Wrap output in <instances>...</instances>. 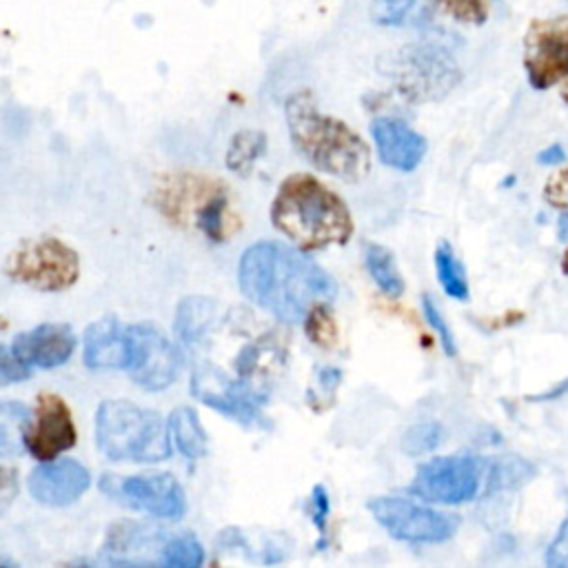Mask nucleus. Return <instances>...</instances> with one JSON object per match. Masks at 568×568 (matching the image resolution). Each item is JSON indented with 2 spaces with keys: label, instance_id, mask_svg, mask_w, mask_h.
Here are the masks:
<instances>
[{
  "label": "nucleus",
  "instance_id": "nucleus-1",
  "mask_svg": "<svg viewBox=\"0 0 568 568\" xmlns=\"http://www.w3.org/2000/svg\"><path fill=\"white\" fill-rule=\"evenodd\" d=\"M244 297L286 324H300L317 304L337 295L335 280L302 248L262 240L251 244L237 264Z\"/></svg>",
  "mask_w": 568,
  "mask_h": 568
},
{
  "label": "nucleus",
  "instance_id": "nucleus-2",
  "mask_svg": "<svg viewBox=\"0 0 568 568\" xmlns=\"http://www.w3.org/2000/svg\"><path fill=\"white\" fill-rule=\"evenodd\" d=\"M271 222L302 251L342 246L355 231L346 202L308 173H293L280 184Z\"/></svg>",
  "mask_w": 568,
  "mask_h": 568
},
{
  "label": "nucleus",
  "instance_id": "nucleus-3",
  "mask_svg": "<svg viewBox=\"0 0 568 568\" xmlns=\"http://www.w3.org/2000/svg\"><path fill=\"white\" fill-rule=\"evenodd\" d=\"M293 146L322 173L357 182L371 169L368 144L342 120L317 109L308 91H297L284 106Z\"/></svg>",
  "mask_w": 568,
  "mask_h": 568
},
{
  "label": "nucleus",
  "instance_id": "nucleus-4",
  "mask_svg": "<svg viewBox=\"0 0 568 568\" xmlns=\"http://www.w3.org/2000/svg\"><path fill=\"white\" fill-rule=\"evenodd\" d=\"M95 446L113 462L153 464L171 455V433L160 413L126 399H106L95 413Z\"/></svg>",
  "mask_w": 568,
  "mask_h": 568
},
{
  "label": "nucleus",
  "instance_id": "nucleus-5",
  "mask_svg": "<svg viewBox=\"0 0 568 568\" xmlns=\"http://www.w3.org/2000/svg\"><path fill=\"white\" fill-rule=\"evenodd\" d=\"M388 75L397 89L413 100H435L446 95L462 78L448 49L426 42L399 49L388 62Z\"/></svg>",
  "mask_w": 568,
  "mask_h": 568
},
{
  "label": "nucleus",
  "instance_id": "nucleus-6",
  "mask_svg": "<svg viewBox=\"0 0 568 568\" xmlns=\"http://www.w3.org/2000/svg\"><path fill=\"white\" fill-rule=\"evenodd\" d=\"M368 510L393 539L406 544H444L459 528V517L395 495L371 499Z\"/></svg>",
  "mask_w": 568,
  "mask_h": 568
},
{
  "label": "nucleus",
  "instance_id": "nucleus-7",
  "mask_svg": "<svg viewBox=\"0 0 568 568\" xmlns=\"http://www.w3.org/2000/svg\"><path fill=\"white\" fill-rule=\"evenodd\" d=\"M7 275L38 291H64L80 275V257L64 242L42 237L27 242L9 257Z\"/></svg>",
  "mask_w": 568,
  "mask_h": 568
},
{
  "label": "nucleus",
  "instance_id": "nucleus-8",
  "mask_svg": "<svg viewBox=\"0 0 568 568\" xmlns=\"http://www.w3.org/2000/svg\"><path fill=\"white\" fill-rule=\"evenodd\" d=\"M484 464L470 455H444L424 462L408 486L426 504L457 506L470 501L481 484Z\"/></svg>",
  "mask_w": 568,
  "mask_h": 568
},
{
  "label": "nucleus",
  "instance_id": "nucleus-9",
  "mask_svg": "<svg viewBox=\"0 0 568 568\" xmlns=\"http://www.w3.org/2000/svg\"><path fill=\"white\" fill-rule=\"evenodd\" d=\"M100 488L118 499L120 504L142 510L160 519H180L186 513V497L178 479L169 473L133 475V477H111L102 475Z\"/></svg>",
  "mask_w": 568,
  "mask_h": 568
},
{
  "label": "nucleus",
  "instance_id": "nucleus-10",
  "mask_svg": "<svg viewBox=\"0 0 568 568\" xmlns=\"http://www.w3.org/2000/svg\"><path fill=\"white\" fill-rule=\"evenodd\" d=\"M524 69L537 91L568 78V16L530 22L524 38Z\"/></svg>",
  "mask_w": 568,
  "mask_h": 568
},
{
  "label": "nucleus",
  "instance_id": "nucleus-11",
  "mask_svg": "<svg viewBox=\"0 0 568 568\" xmlns=\"http://www.w3.org/2000/svg\"><path fill=\"white\" fill-rule=\"evenodd\" d=\"M191 393L204 406L244 424V426H268L262 415V404L266 395L251 388L242 379L226 377L215 366H200L191 375Z\"/></svg>",
  "mask_w": 568,
  "mask_h": 568
},
{
  "label": "nucleus",
  "instance_id": "nucleus-12",
  "mask_svg": "<svg viewBox=\"0 0 568 568\" xmlns=\"http://www.w3.org/2000/svg\"><path fill=\"white\" fill-rule=\"evenodd\" d=\"M131 362H129V377L146 388V390H162L175 382L180 373V353L175 346L153 326V324H131Z\"/></svg>",
  "mask_w": 568,
  "mask_h": 568
},
{
  "label": "nucleus",
  "instance_id": "nucleus-13",
  "mask_svg": "<svg viewBox=\"0 0 568 568\" xmlns=\"http://www.w3.org/2000/svg\"><path fill=\"white\" fill-rule=\"evenodd\" d=\"M75 426L62 397L38 395L36 417L24 433V448L38 459L49 462L75 444Z\"/></svg>",
  "mask_w": 568,
  "mask_h": 568
},
{
  "label": "nucleus",
  "instance_id": "nucleus-14",
  "mask_svg": "<svg viewBox=\"0 0 568 568\" xmlns=\"http://www.w3.org/2000/svg\"><path fill=\"white\" fill-rule=\"evenodd\" d=\"M27 486L38 504L69 506L87 493L91 473L75 459H49L31 470Z\"/></svg>",
  "mask_w": 568,
  "mask_h": 568
},
{
  "label": "nucleus",
  "instance_id": "nucleus-15",
  "mask_svg": "<svg viewBox=\"0 0 568 568\" xmlns=\"http://www.w3.org/2000/svg\"><path fill=\"white\" fill-rule=\"evenodd\" d=\"M373 142L379 160L402 173L415 171L428 149V142L422 133L410 129L404 120L397 118H375L371 124Z\"/></svg>",
  "mask_w": 568,
  "mask_h": 568
},
{
  "label": "nucleus",
  "instance_id": "nucleus-16",
  "mask_svg": "<svg viewBox=\"0 0 568 568\" xmlns=\"http://www.w3.org/2000/svg\"><path fill=\"white\" fill-rule=\"evenodd\" d=\"M75 344L78 339L71 326L47 322L27 333L16 335L11 351L29 368H55L69 362V357L75 351Z\"/></svg>",
  "mask_w": 568,
  "mask_h": 568
},
{
  "label": "nucleus",
  "instance_id": "nucleus-17",
  "mask_svg": "<svg viewBox=\"0 0 568 568\" xmlns=\"http://www.w3.org/2000/svg\"><path fill=\"white\" fill-rule=\"evenodd\" d=\"M84 364L93 371L120 368L126 371L131 362V335L118 317L106 315L95 320L82 337Z\"/></svg>",
  "mask_w": 568,
  "mask_h": 568
},
{
  "label": "nucleus",
  "instance_id": "nucleus-18",
  "mask_svg": "<svg viewBox=\"0 0 568 568\" xmlns=\"http://www.w3.org/2000/svg\"><path fill=\"white\" fill-rule=\"evenodd\" d=\"M217 306L209 297H184L175 313V335L184 348H195L204 342L215 324Z\"/></svg>",
  "mask_w": 568,
  "mask_h": 568
},
{
  "label": "nucleus",
  "instance_id": "nucleus-19",
  "mask_svg": "<svg viewBox=\"0 0 568 568\" xmlns=\"http://www.w3.org/2000/svg\"><path fill=\"white\" fill-rule=\"evenodd\" d=\"M169 433H171V442L178 446V450L189 457V459H200L202 455H206V430L200 424V417L193 408L189 406H178L171 410L169 419Z\"/></svg>",
  "mask_w": 568,
  "mask_h": 568
},
{
  "label": "nucleus",
  "instance_id": "nucleus-20",
  "mask_svg": "<svg viewBox=\"0 0 568 568\" xmlns=\"http://www.w3.org/2000/svg\"><path fill=\"white\" fill-rule=\"evenodd\" d=\"M33 413L16 399H0V457H16L24 448V433Z\"/></svg>",
  "mask_w": 568,
  "mask_h": 568
},
{
  "label": "nucleus",
  "instance_id": "nucleus-21",
  "mask_svg": "<svg viewBox=\"0 0 568 568\" xmlns=\"http://www.w3.org/2000/svg\"><path fill=\"white\" fill-rule=\"evenodd\" d=\"M364 264L375 282V286L386 295V297H399L404 293V277L395 264V257L388 248L375 242L364 244Z\"/></svg>",
  "mask_w": 568,
  "mask_h": 568
},
{
  "label": "nucleus",
  "instance_id": "nucleus-22",
  "mask_svg": "<svg viewBox=\"0 0 568 568\" xmlns=\"http://www.w3.org/2000/svg\"><path fill=\"white\" fill-rule=\"evenodd\" d=\"M435 275L448 297L459 302H466L470 297L464 262L455 255L448 242H439L435 248Z\"/></svg>",
  "mask_w": 568,
  "mask_h": 568
},
{
  "label": "nucleus",
  "instance_id": "nucleus-23",
  "mask_svg": "<svg viewBox=\"0 0 568 568\" xmlns=\"http://www.w3.org/2000/svg\"><path fill=\"white\" fill-rule=\"evenodd\" d=\"M266 138L262 131H240L233 135L226 151V166L233 173H248L255 160L264 153Z\"/></svg>",
  "mask_w": 568,
  "mask_h": 568
},
{
  "label": "nucleus",
  "instance_id": "nucleus-24",
  "mask_svg": "<svg viewBox=\"0 0 568 568\" xmlns=\"http://www.w3.org/2000/svg\"><path fill=\"white\" fill-rule=\"evenodd\" d=\"M224 215H226V195L222 191H211L209 197L195 209L197 229L213 242L224 237Z\"/></svg>",
  "mask_w": 568,
  "mask_h": 568
},
{
  "label": "nucleus",
  "instance_id": "nucleus-25",
  "mask_svg": "<svg viewBox=\"0 0 568 568\" xmlns=\"http://www.w3.org/2000/svg\"><path fill=\"white\" fill-rule=\"evenodd\" d=\"M162 564L175 568H197L204 564V548L193 535L173 537L162 546Z\"/></svg>",
  "mask_w": 568,
  "mask_h": 568
},
{
  "label": "nucleus",
  "instance_id": "nucleus-26",
  "mask_svg": "<svg viewBox=\"0 0 568 568\" xmlns=\"http://www.w3.org/2000/svg\"><path fill=\"white\" fill-rule=\"evenodd\" d=\"M444 439V426L439 422H417L402 435V450L406 455L419 457L435 450Z\"/></svg>",
  "mask_w": 568,
  "mask_h": 568
},
{
  "label": "nucleus",
  "instance_id": "nucleus-27",
  "mask_svg": "<svg viewBox=\"0 0 568 568\" xmlns=\"http://www.w3.org/2000/svg\"><path fill=\"white\" fill-rule=\"evenodd\" d=\"M422 313H424V320L428 322V326L435 331L444 355L455 357V355H457V339H455V333L450 331V326H448L444 313L439 311L437 302H435L430 295H422Z\"/></svg>",
  "mask_w": 568,
  "mask_h": 568
},
{
  "label": "nucleus",
  "instance_id": "nucleus-28",
  "mask_svg": "<svg viewBox=\"0 0 568 568\" xmlns=\"http://www.w3.org/2000/svg\"><path fill=\"white\" fill-rule=\"evenodd\" d=\"M419 0H373L371 20L379 27H399L415 11Z\"/></svg>",
  "mask_w": 568,
  "mask_h": 568
},
{
  "label": "nucleus",
  "instance_id": "nucleus-29",
  "mask_svg": "<svg viewBox=\"0 0 568 568\" xmlns=\"http://www.w3.org/2000/svg\"><path fill=\"white\" fill-rule=\"evenodd\" d=\"M437 9L464 24H484L488 18L486 0H430Z\"/></svg>",
  "mask_w": 568,
  "mask_h": 568
},
{
  "label": "nucleus",
  "instance_id": "nucleus-30",
  "mask_svg": "<svg viewBox=\"0 0 568 568\" xmlns=\"http://www.w3.org/2000/svg\"><path fill=\"white\" fill-rule=\"evenodd\" d=\"M532 473H535V468H532L530 464H526L524 459L508 457V459L495 462L493 473H490V479H493V486L513 488V486H517V484H524Z\"/></svg>",
  "mask_w": 568,
  "mask_h": 568
},
{
  "label": "nucleus",
  "instance_id": "nucleus-31",
  "mask_svg": "<svg viewBox=\"0 0 568 568\" xmlns=\"http://www.w3.org/2000/svg\"><path fill=\"white\" fill-rule=\"evenodd\" d=\"M306 331L311 335L313 342L317 344H328L335 337V326H333V317L326 304H317L308 311L306 315Z\"/></svg>",
  "mask_w": 568,
  "mask_h": 568
},
{
  "label": "nucleus",
  "instance_id": "nucleus-32",
  "mask_svg": "<svg viewBox=\"0 0 568 568\" xmlns=\"http://www.w3.org/2000/svg\"><path fill=\"white\" fill-rule=\"evenodd\" d=\"M308 517L311 521L315 524V528L320 530V548L326 546V524H328V513H331V499H328V493L322 484L313 486L311 490V497H308Z\"/></svg>",
  "mask_w": 568,
  "mask_h": 568
},
{
  "label": "nucleus",
  "instance_id": "nucleus-33",
  "mask_svg": "<svg viewBox=\"0 0 568 568\" xmlns=\"http://www.w3.org/2000/svg\"><path fill=\"white\" fill-rule=\"evenodd\" d=\"M29 375H31V368L22 364L11 348L0 344V386L24 382L29 379Z\"/></svg>",
  "mask_w": 568,
  "mask_h": 568
},
{
  "label": "nucleus",
  "instance_id": "nucleus-34",
  "mask_svg": "<svg viewBox=\"0 0 568 568\" xmlns=\"http://www.w3.org/2000/svg\"><path fill=\"white\" fill-rule=\"evenodd\" d=\"M544 561L552 568H568V513H566L555 539L548 544Z\"/></svg>",
  "mask_w": 568,
  "mask_h": 568
},
{
  "label": "nucleus",
  "instance_id": "nucleus-35",
  "mask_svg": "<svg viewBox=\"0 0 568 568\" xmlns=\"http://www.w3.org/2000/svg\"><path fill=\"white\" fill-rule=\"evenodd\" d=\"M18 481H16V470L0 466V504L11 501V497L16 495Z\"/></svg>",
  "mask_w": 568,
  "mask_h": 568
},
{
  "label": "nucleus",
  "instance_id": "nucleus-36",
  "mask_svg": "<svg viewBox=\"0 0 568 568\" xmlns=\"http://www.w3.org/2000/svg\"><path fill=\"white\" fill-rule=\"evenodd\" d=\"M546 197L552 204H566L568 202V175H557V180L546 186Z\"/></svg>",
  "mask_w": 568,
  "mask_h": 568
},
{
  "label": "nucleus",
  "instance_id": "nucleus-37",
  "mask_svg": "<svg viewBox=\"0 0 568 568\" xmlns=\"http://www.w3.org/2000/svg\"><path fill=\"white\" fill-rule=\"evenodd\" d=\"M568 160V155H566V151H564V146L561 144H550V146H546L544 151H539L537 153V162L539 164H544V166H550V164H561V162H566Z\"/></svg>",
  "mask_w": 568,
  "mask_h": 568
},
{
  "label": "nucleus",
  "instance_id": "nucleus-38",
  "mask_svg": "<svg viewBox=\"0 0 568 568\" xmlns=\"http://www.w3.org/2000/svg\"><path fill=\"white\" fill-rule=\"evenodd\" d=\"M317 377H320V384H322V388H326V390H333V388L339 384V379H342V373H339L337 368H320Z\"/></svg>",
  "mask_w": 568,
  "mask_h": 568
},
{
  "label": "nucleus",
  "instance_id": "nucleus-39",
  "mask_svg": "<svg viewBox=\"0 0 568 568\" xmlns=\"http://www.w3.org/2000/svg\"><path fill=\"white\" fill-rule=\"evenodd\" d=\"M568 388V382H564V384H559L557 388H552L550 393H544V395H535V397H530V399H535V402H539V399H552V397H557V395H561L564 390Z\"/></svg>",
  "mask_w": 568,
  "mask_h": 568
},
{
  "label": "nucleus",
  "instance_id": "nucleus-40",
  "mask_svg": "<svg viewBox=\"0 0 568 568\" xmlns=\"http://www.w3.org/2000/svg\"><path fill=\"white\" fill-rule=\"evenodd\" d=\"M561 271L568 275V248H566V253H564V257H561Z\"/></svg>",
  "mask_w": 568,
  "mask_h": 568
},
{
  "label": "nucleus",
  "instance_id": "nucleus-41",
  "mask_svg": "<svg viewBox=\"0 0 568 568\" xmlns=\"http://www.w3.org/2000/svg\"><path fill=\"white\" fill-rule=\"evenodd\" d=\"M561 98H564L566 104H568V82H566V87H564V91H561Z\"/></svg>",
  "mask_w": 568,
  "mask_h": 568
}]
</instances>
